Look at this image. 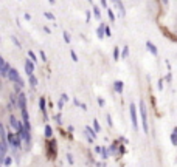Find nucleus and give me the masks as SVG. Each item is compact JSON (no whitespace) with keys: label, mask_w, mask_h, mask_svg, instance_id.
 <instances>
[{"label":"nucleus","mask_w":177,"mask_h":167,"mask_svg":"<svg viewBox=\"0 0 177 167\" xmlns=\"http://www.w3.org/2000/svg\"><path fill=\"white\" fill-rule=\"evenodd\" d=\"M138 108H140V116H141L143 132H145V133H148V132H149V125H148V113H146V105H145V102H143V101H140Z\"/></svg>","instance_id":"1"},{"label":"nucleus","mask_w":177,"mask_h":167,"mask_svg":"<svg viewBox=\"0 0 177 167\" xmlns=\"http://www.w3.org/2000/svg\"><path fill=\"white\" fill-rule=\"evenodd\" d=\"M6 142H10V145H11L14 150L20 148V139L17 138L16 133H8V136H6Z\"/></svg>","instance_id":"2"},{"label":"nucleus","mask_w":177,"mask_h":167,"mask_svg":"<svg viewBox=\"0 0 177 167\" xmlns=\"http://www.w3.org/2000/svg\"><path fill=\"white\" fill-rule=\"evenodd\" d=\"M129 111H131L132 127H134V130H138V119H137V107H135V104H131L129 105Z\"/></svg>","instance_id":"3"},{"label":"nucleus","mask_w":177,"mask_h":167,"mask_svg":"<svg viewBox=\"0 0 177 167\" xmlns=\"http://www.w3.org/2000/svg\"><path fill=\"white\" fill-rule=\"evenodd\" d=\"M16 107L20 108V110H25V108H27V94H25V93H19V94H17Z\"/></svg>","instance_id":"4"},{"label":"nucleus","mask_w":177,"mask_h":167,"mask_svg":"<svg viewBox=\"0 0 177 167\" xmlns=\"http://www.w3.org/2000/svg\"><path fill=\"white\" fill-rule=\"evenodd\" d=\"M10 125H11L16 132H19L20 128H24V125L20 124V121H19L16 116H11V118H10Z\"/></svg>","instance_id":"5"},{"label":"nucleus","mask_w":177,"mask_h":167,"mask_svg":"<svg viewBox=\"0 0 177 167\" xmlns=\"http://www.w3.org/2000/svg\"><path fill=\"white\" fill-rule=\"evenodd\" d=\"M6 77H8V79H11L13 82H17V81L20 79V76H19V71H17V70H14V68H10V71H8Z\"/></svg>","instance_id":"6"},{"label":"nucleus","mask_w":177,"mask_h":167,"mask_svg":"<svg viewBox=\"0 0 177 167\" xmlns=\"http://www.w3.org/2000/svg\"><path fill=\"white\" fill-rule=\"evenodd\" d=\"M25 73H27L28 76L34 73V64H33L30 59H27V61H25Z\"/></svg>","instance_id":"7"},{"label":"nucleus","mask_w":177,"mask_h":167,"mask_svg":"<svg viewBox=\"0 0 177 167\" xmlns=\"http://www.w3.org/2000/svg\"><path fill=\"white\" fill-rule=\"evenodd\" d=\"M39 108L44 113V116H47V101H45L44 96H41V99H39Z\"/></svg>","instance_id":"8"},{"label":"nucleus","mask_w":177,"mask_h":167,"mask_svg":"<svg viewBox=\"0 0 177 167\" xmlns=\"http://www.w3.org/2000/svg\"><path fill=\"white\" fill-rule=\"evenodd\" d=\"M146 47H148V51H149V53H152L154 56H157V54H158V51H157V48H155V45H154L152 42H146Z\"/></svg>","instance_id":"9"},{"label":"nucleus","mask_w":177,"mask_h":167,"mask_svg":"<svg viewBox=\"0 0 177 167\" xmlns=\"http://www.w3.org/2000/svg\"><path fill=\"white\" fill-rule=\"evenodd\" d=\"M10 64L8 62H5V65L2 67V68H0V76H3V77H6V74H8V71H10Z\"/></svg>","instance_id":"10"},{"label":"nucleus","mask_w":177,"mask_h":167,"mask_svg":"<svg viewBox=\"0 0 177 167\" xmlns=\"http://www.w3.org/2000/svg\"><path fill=\"white\" fill-rule=\"evenodd\" d=\"M115 5H117V8H118V11H120V16L123 17V16L126 14V11H124V5H123V2H121V0H117V2H115Z\"/></svg>","instance_id":"11"},{"label":"nucleus","mask_w":177,"mask_h":167,"mask_svg":"<svg viewBox=\"0 0 177 167\" xmlns=\"http://www.w3.org/2000/svg\"><path fill=\"white\" fill-rule=\"evenodd\" d=\"M114 90L117 93H123V82L121 81H115L114 82Z\"/></svg>","instance_id":"12"},{"label":"nucleus","mask_w":177,"mask_h":167,"mask_svg":"<svg viewBox=\"0 0 177 167\" xmlns=\"http://www.w3.org/2000/svg\"><path fill=\"white\" fill-rule=\"evenodd\" d=\"M84 132H85V133H87L88 136H90V138H93V139L97 138V132H95L93 128H90V125H87V127L84 128Z\"/></svg>","instance_id":"13"},{"label":"nucleus","mask_w":177,"mask_h":167,"mask_svg":"<svg viewBox=\"0 0 177 167\" xmlns=\"http://www.w3.org/2000/svg\"><path fill=\"white\" fill-rule=\"evenodd\" d=\"M97 36H98V39L104 37V23H100V27L97 28Z\"/></svg>","instance_id":"14"},{"label":"nucleus","mask_w":177,"mask_h":167,"mask_svg":"<svg viewBox=\"0 0 177 167\" xmlns=\"http://www.w3.org/2000/svg\"><path fill=\"white\" fill-rule=\"evenodd\" d=\"M171 142L172 145H177V128H172L171 132Z\"/></svg>","instance_id":"15"},{"label":"nucleus","mask_w":177,"mask_h":167,"mask_svg":"<svg viewBox=\"0 0 177 167\" xmlns=\"http://www.w3.org/2000/svg\"><path fill=\"white\" fill-rule=\"evenodd\" d=\"M28 82H30L31 87H36V85H37V77H36L34 74H30V76H28Z\"/></svg>","instance_id":"16"},{"label":"nucleus","mask_w":177,"mask_h":167,"mask_svg":"<svg viewBox=\"0 0 177 167\" xmlns=\"http://www.w3.org/2000/svg\"><path fill=\"white\" fill-rule=\"evenodd\" d=\"M92 10H93V16H95L98 20H101V11H100V8H98V6H93Z\"/></svg>","instance_id":"17"},{"label":"nucleus","mask_w":177,"mask_h":167,"mask_svg":"<svg viewBox=\"0 0 177 167\" xmlns=\"http://www.w3.org/2000/svg\"><path fill=\"white\" fill-rule=\"evenodd\" d=\"M20 111H22V119H24V124H25V122H30V116H28L27 108H25V110H20Z\"/></svg>","instance_id":"18"},{"label":"nucleus","mask_w":177,"mask_h":167,"mask_svg":"<svg viewBox=\"0 0 177 167\" xmlns=\"http://www.w3.org/2000/svg\"><path fill=\"white\" fill-rule=\"evenodd\" d=\"M100 155H101V158H103V159H107V158H109V152H107V148H106V147H101Z\"/></svg>","instance_id":"19"},{"label":"nucleus","mask_w":177,"mask_h":167,"mask_svg":"<svg viewBox=\"0 0 177 167\" xmlns=\"http://www.w3.org/2000/svg\"><path fill=\"white\" fill-rule=\"evenodd\" d=\"M0 138H2V141H6V132H5L2 122H0Z\"/></svg>","instance_id":"20"},{"label":"nucleus","mask_w":177,"mask_h":167,"mask_svg":"<svg viewBox=\"0 0 177 167\" xmlns=\"http://www.w3.org/2000/svg\"><path fill=\"white\" fill-rule=\"evenodd\" d=\"M45 136L47 138H51L53 136V128L50 125H45Z\"/></svg>","instance_id":"21"},{"label":"nucleus","mask_w":177,"mask_h":167,"mask_svg":"<svg viewBox=\"0 0 177 167\" xmlns=\"http://www.w3.org/2000/svg\"><path fill=\"white\" fill-rule=\"evenodd\" d=\"M73 102H75V105H76V107H81L82 110H87V105H85V104H82V102H81L79 99H75Z\"/></svg>","instance_id":"22"},{"label":"nucleus","mask_w":177,"mask_h":167,"mask_svg":"<svg viewBox=\"0 0 177 167\" xmlns=\"http://www.w3.org/2000/svg\"><path fill=\"white\" fill-rule=\"evenodd\" d=\"M127 56H129V48H127V47H124V48H123V51H121V56H120V57H121V59H126Z\"/></svg>","instance_id":"23"},{"label":"nucleus","mask_w":177,"mask_h":167,"mask_svg":"<svg viewBox=\"0 0 177 167\" xmlns=\"http://www.w3.org/2000/svg\"><path fill=\"white\" fill-rule=\"evenodd\" d=\"M114 59H115V61H118V59H120V48H118V47H115V48H114Z\"/></svg>","instance_id":"24"},{"label":"nucleus","mask_w":177,"mask_h":167,"mask_svg":"<svg viewBox=\"0 0 177 167\" xmlns=\"http://www.w3.org/2000/svg\"><path fill=\"white\" fill-rule=\"evenodd\" d=\"M28 57H30V61H31V62H33V64H34V62H36V61H37V57H36V54H34V53H33V51H31V50H30V51H28Z\"/></svg>","instance_id":"25"},{"label":"nucleus","mask_w":177,"mask_h":167,"mask_svg":"<svg viewBox=\"0 0 177 167\" xmlns=\"http://www.w3.org/2000/svg\"><path fill=\"white\" fill-rule=\"evenodd\" d=\"M107 10V14H109V19H110V22H115V16H114V11L110 10V8H106Z\"/></svg>","instance_id":"26"},{"label":"nucleus","mask_w":177,"mask_h":167,"mask_svg":"<svg viewBox=\"0 0 177 167\" xmlns=\"http://www.w3.org/2000/svg\"><path fill=\"white\" fill-rule=\"evenodd\" d=\"M13 162V159H11V156H5L3 158V164L6 165V167H10V164Z\"/></svg>","instance_id":"27"},{"label":"nucleus","mask_w":177,"mask_h":167,"mask_svg":"<svg viewBox=\"0 0 177 167\" xmlns=\"http://www.w3.org/2000/svg\"><path fill=\"white\" fill-rule=\"evenodd\" d=\"M62 37H64V40H65L67 44H70V34H68L67 31H64V33H62Z\"/></svg>","instance_id":"28"},{"label":"nucleus","mask_w":177,"mask_h":167,"mask_svg":"<svg viewBox=\"0 0 177 167\" xmlns=\"http://www.w3.org/2000/svg\"><path fill=\"white\" fill-rule=\"evenodd\" d=\"M104 36H107V37H110V36H112L110 28H109V27H106V25H104Z\"/></svg>","instance_id":"29"},{"label":"nucleus","mask_w":177,"mask_h":167,"mask_svg":"<svg viewBox=\"0 0 177 167\" xmlns=\"http://www.w3.org/2000/svg\"><path fill=\"white\" fill-rule=\"evenodd\" d=\"M70 56H71V61H73V62H78V56H76V53H75L73 50L70 51Z\"/></svg>","instance_id":"30"},{"label":"nucleus","mask_w":177,"mask_h":167,"mask_svg":"<svg viewBox=\"0 0 177 167\" xmlns=\"http://www.w3.org/2000/svg\"><path fill=\"white\" fill-rule=\"evenodd\" d=\"M93 128H95V132H100V122L97 119H93Z\"/></svg>","instance_id":"31"},{"label":"nucleus","mask_w":177,"mask_h":167,"mask_svg":"<svg viewBox=\"0 0 177 167\" xmlns=\"http://www.w3.org/2000/svg\"><path fill=\"white\" fill-rule=\"evenodd\" d=\"M44 16H45L48 20H54V16H53L51 13H44Z\"/></svg>","instance_id":"32"},{"label":"nucleus","mask_w":177,"mask_h":167,"mask_svg":"<svg viewBox=\"0 0 177 167\" xmlns=\"http://www.w3.org/2000/svg\"><path fill=\"white\" fill-rule=\"evenodd\" d=\"M11 40H13V42H14V44H16V47H17V48H22V45H20V42H19V40H17V39H16V37H14V36H13V37H11Z\"/></svg>","instance_id":"33"},{"label":"nucleus","mask_w":177,"mask_h":167,"mask_svg":"<svg viewBox=\"0 0 177 167\" xmlns=\"http://www.w3.org/2000/svg\"><path fill=\"white\" fill-rule=\"evenodd\" d=\"M39 56H41V61H44V62H45V61H47V54H45V53H44V51H42V50H41V51H39Z\"/></svg>","instance_id":"34"},{"label":"nucleus","mask_w":177,"mask_h":167,"mask_svg":"<svg viewBox=\"0 0 177 167\" xmlns=\"http://www.w3.org/2000/svg\"><path fill=\"white\" fill-rule=\"evenodd\" d=\"M17 102V94H11V105H16Z\"/></svg>","instance_id":"35"},{"label":"nucleus","mask_w":177,"mask_h":167,"mask_svg":"<svg viewBox=\"0 0 177 167\" xmlns=\"http://www.w3.org/2000/svg\"><path fill=\"white\" fill-rule=\"evenodd\" d=\"M90 17H92L90 16V11H85V22L87 23H90Z\"/></svg>","instance_id":"36"},{"label":"nucleus","mask_w":177,"mask_h":167,"mask_svg":"<svg viewBox=\"0 0 177 167\" xmlns=\"http://www.w3.org/2000/svg\"><path fill=\"white\" fill-rule=\"evenodd\" d=\"M20 88H22L20 85H17V84H14V90H16V94H19V93H20Z\"/></svg>","instance_id":"37"},{"label":"nucleus","mask_w":177,"mask_h":167,"mask_svg":"<svg viewBox=\"0 0 177 167\" xmlns=\"http://www.w3.org/2000/svg\"><path fill=\"white\" fill-rule=\"evenodd\" d=\"M67 161H68L70 164H73V162H75V161H73V156H71L70 153H67Z\"/></svg>","instance_id":"38"},{"label":"nucleus","mask_w":177,"mask_h":167,"mask_svg":"<svg viewBox=\"0 0 177 167\" xmlns=\"http://www.w3.org/2000/svg\"><path fill=\"white\" fill-rule=\"evenodd\" d=\"M61 101H62V102H67V101H68V96H67V94L64 93V94L61 96Z\"/></svg>","instance_id":"39"},{"label":"nucleus","mask_w":177,"mask_h":167,"mask_svg":"<svg viewBox=\"0 0 177 167\" xmlns=\"http://www.w3.org/2000/svg\"><path fill=\"white\" fill-rule=\"evenodd\" d=\"M106 118H107V122H109V125L112 127V125H114V122H112V116H110V115H107Z\"/></svg>","instance_id":"40"},{"label":"nucleus","mask_w":177,"mask_h":167,"mask_svg":"<svg viewBox=\"0 0 177 167\" xmlns=\"http://www.w3.org/2000/svg\"><path fill=\"white\" fill-rule=\"evenodd\" d=\"M117 148H118V144H117V142H114V144H112V147H110V152H115Z\"/></svg>","instance_id":"41"},{"label":"nucleus","mask_w":177,"mask_h":167,"mask_svg":"<svg viewBox=\"0 0 177 167\" xmlns=\"http://www.w3.org/2000/svg\"><path fill=\"white\" fill-rule=\"evenodd\" d=\"M101 6L103 8H107V0H101Z\"/></svg>","instance_id":"42"},{"label":"nucleus","mask_w":177,"mask_h":167,"mask_svg":"<svg viewBox=\"0 0 177 167\" xmlns=\"http://www.w3.org/2000/svg\"><path fill=\"white\" fill-rule=\"evenodd\" d=\"M98 104H100V107H104V101L101 98H98Z\"/></svg>","instance_id":"43"},{"label":"nucleus","mask_w":177,"mask_h":167,"mask_svg":"<svg viewBox=\"0 0 177 167\" xmlns=\"http://www.w3.org/2000/svg\"><path fill=\"white\" fill-rule=\"evenodd\" d=\"M58 107H59V110H62V107H64V102L59 99V102H58Z\"/></svg>","instance_id":"44"},{"label":"nucleus","mask_w":177,"mask_h":167,"mask_svg":"<svg viewBox=\"0 0 177 167\" xmlns=\"http://www.w3.org/2000/svg\"><path fill=\"white\" fill-rule=\"evenodd\" d=\"M3 65H5V61H3V57H2V56H0V68H2Z\"/></svg>","instance_id":"45"},{"label":"nucleus","mask_w":177,"mask_h":167,"mask_svg":"<svg viewBox=\"0 0 177 167\" xmlns=\"http://www.w3.org/2000/svg\"><path fill=\"white\" fill-rule=\"evenodd\" d=\"M54 119H56V121H58V122H59V124H61V122H62V121H61V115H56V116H54Z\"/></svg>","instance_id":"46"},{"label":"nucleus","mask_w":177,"mask_h":167,"mask_svg":"<svg viewBox=\"0 0 177 167\" xmlns=\"http://www.w3.org/2000/svg\"><path fill=\"white\" fill-rule=\"evenodd\" d=\"M44 31H45V33H48V34L51 33V30H50V28H47V27H44Z\"/></svg>","instance_id":"47"},{"label":"nucleus","mask_w":177,"mask_h":167,"mask_svg":"<svg viewBox=\"0 0 177 167\" xmlns=\"http://www.w3.org/2000/svg\"><path fill=\"white\" fill-rule=\"evenodd\" d=\"M95 152H98V153H100V152H101V145H97V147H95Z\"/></svg>","instance_id":"48"},{"label":"nucleus","mask_w":177,"mask_h":167,"mask_svg":"<svg viewBox=\"0 0 177 167\" xmlns=\"http://www.w3.org/2000/svg\"><path fill=\"white\" fill-rule=\"evenodd\" d=\"M25 19H27V20H31V16H30V14L27 13V14H25Z\"/></svg>","instance_id":"49"},{"label":"nucleus","mask_w":177,"mask_h":167,"mask_svg":"<svg viewBox=\"0 0 177 167\" xmlns=\"http://www.w3.org/2000/svg\"><path fill=\"white\" fill-rule=\"evenodd\" d=\"M162 2H163L165 5H168V3H169V0H162Z\"/></svg>","instance_id":"50"},{"label":"nucleus","mask_w":177,"mask_h":167,"mask_svg":"<svg viewBox=\"0 0 177 167\" xmlns=\"http://www.w3.org/2000/svg\"><path fill=\"white\" fill-rule=\"evenodd\" d=\"M98 167H106V164H98Z\"/></svg>","instance_id":"51"},{"label":"nucleus","mask_w":177,"mask_h":167,"mask_svg":"<svg viewBox=\"0 0 177 167\" xmlns=\"http://www.w3.org/2000/svg\"><path fill=\"white\" fill-rule=\"evenodd\" d=\"M48 2H50V3H53V5H54V2H56V0H48Z\"/></svg>","instance_id":"52"},{"label":"nucleus","mask_w":177,"mask_h":167,"mask_svg":"<svg viewBox=\"0 0 177 167\" xmlns=\"http://www.w3.org/2000/svg\"><path fill=\"white\" fill-rule=\"evenodd\" d=\"M112 2H114V3H115V2H117V0H112Z\"/></svg>","instance_id":"53"},{"label":"nucleus","mask_w":177,"mask_h":167,"mask_svg":"<svg viewBox=\"0 0 177 167\" xmlns=\"http://www.w3.org/2000/svg\"><path fill=\"white\" fill-rule=\"evenodd\" d=\"M88 2H92V0H88Z\"/></svg>","instance_id":"54"}]
</instances>
